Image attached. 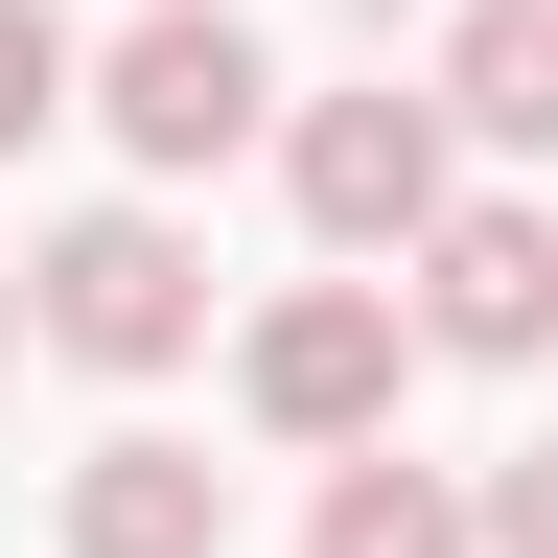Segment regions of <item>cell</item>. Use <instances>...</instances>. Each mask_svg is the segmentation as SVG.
Here are the masks:
<instances>
[{
	"label": "cell",
	"instance_id": "obj_2",
	"mask_svg": "<svg viewBox=\"0 0 558 558\" xmlns=\"http://www.w3.org/2000/svg\"><path fill=\"white\" fill-rule=\"evenodd\" d=\"M442 140H465L442 94H303V117H279V186H303V233H326V256H418V233L465 209V186H442Z\"/></svg>",
	"mask_w": 558,
	"mask_h": 558
},
{
	"label": "cell",
	"instance_id": "obj_6",
	"mask_svg": "<svg viewBox=\"0 0 558 558\" xmlns=\"http://www.w3.org/2000/svg\"><path fill=\"white\" fill-rule=\"evenodd\" d=\"M70 558H233V465L209 442H94L70 465Z\"/></svg>",
	"mask_w": 558,
	"mask_h": 558
},
{
	"label": "cell",
	"instance_id": "obj_4",
	"mask_svg": "<svg viewBox=\"0 0 558 558\" xmlns=\"http://www.w3.org/2000/svg\"><path fill=\"white\" fill-rule=\"evenodd\" d=\"M396 349H418L396 279H303V303L256 326V418L279 442H396Z\"/></svg>",
	"mask_w": 558,
	"mask_h": 558
},
{
	"label": "cell",
	"instance_id": "obj_7",
	"mask_svg": "<svg viewBox=\"0 0 558 558\" xmlns=\"http://www.w3.org/2000/svg\"><path fill=\"white\" fill-rule=\"evenodd\" d=\"M442 117L512 140V163H558V0H465L442 24Z\"/></svg>",
	"mask_w": 558,
	"mask_h": 558
},
{
	"label": "cell",
	"instance_id": "obj_11",
	"mask_svg": "<svg viewBox=\"0 0 558 558\" xmlns=\"http://www.w3.org/2000/svg\"><path fill=\"white\" fill-rule=\"evenodd\" d=\"M24 326H47V303H24V279H0V349H24Z\"/></svg>",
	"mask_w": 558,
	"mask_h": 558
},
{
	"label": "cell",
	"instance_id": "obj_9",
	"mask_svg": "<svg viewBox=\"0 0 558 558\" xmlns=\"http://www.w3.org/2000/svg\"><path fill=\"white\" fill-rule=\"evenodd\" d=\"M70 94H94V70H70V24H47V0H0V163H24Z\"/></svg>",
	"mask_w": 558,
	"mask_h": 558
},
{
	"label": "cell",
	"instance_id": "obj_5",
	"mask_svg": "<svg viewBox=\"0 0 558 558\" xmlns=\"http://www.w3.org/2000/svg\"><path fill=\"white\" fill-rule=\"evenodd\" d=\"M418 349H465V373H535L558 349V233L535 209H442L418 233Z\"/></svg>",
	"mask_w": 558,
	"mask_h": 558
},
{
	"label": "cell",
	"instance_id": "obj_1",
	"mask_svg": "<svg viewBox=\"0 0 558 558\" xmlns=\"http://www.w3.org/2000/svg\"><path fill=\"white\" fill-rule=\"evenodd\" d=\"M24 303H47L70 373H186L209 349V256L163 233V209H70V233L24 256Z\"/></svg>",
	"mask_w": 558,
	"mask_h": 558
},
{
	"label": "cell",
	"instance_id": "obj_10",
	"mask_svg": "<svg viewBox=\"0 0 558 558\" xmlns=\"http://www.w3.org/2000/svg\"><path fill=\"white\" fill-rule=\"evenodd\" d=\"M488 558H558V442H512V465H488Z\"/></svg>",
	"mask_w": 558,
	"mask_h": 558
},
{
	"label": "cell",
	"instance_id": "obj_3",
	"mask_svg": "<svg viewBox=\"0 0 558 558\" xmlns=\"http://www.w3.org/2000/svg\"><path fill=\"white\" fill-rule=\"evenodd\" d=\"M256 94H279V70H256V24H233V0H140V24L94 47V117L140 140V186L233 163V140H256Z\"/></svg>",
	"mask_w": 558,
	"mask_h": 558
},
{
	"label": "cell",
	"instance_id": "obj_8",
	"mask_svg": "<svg viewBox=\"0 0 558 558\" xmlns=\"http://www.w3.org/2000/svg\"><path fill=\"white\" fill-rule=\"evenodd\" d=\"M303 558H488V488L396 465V442H349V465H326V512H303Z\"/></svg>",
	"mask_w": 558,
	"mask_h": 558
}]
</instances>
